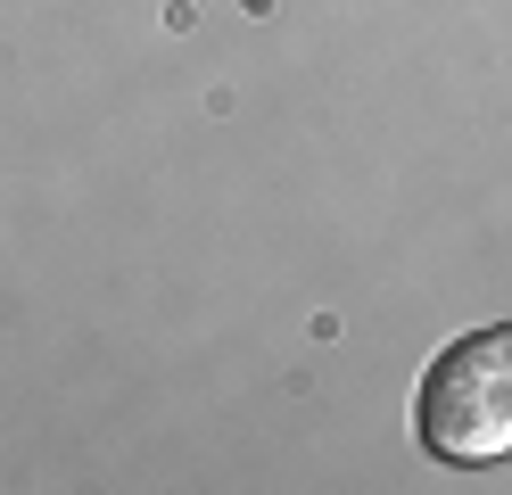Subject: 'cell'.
I'll return each mask as SVG.
<instances>
[{
  "mask_svg": "<svg viewBox=\"0 0 512 495\" xmlns=\"http://www.w3.org/2000/svg\"><path fill=\"white\" fill-rule=\"evenodd\" d=\"M413 429L438 462H463V471L512 454V322L471 330L430 363L413 396Z\"/></svg>",
  "mask_w": 512,
  "mask_h": 495,
  "instance_id": "cell-1",
  "label": "cell"
}]
</instances>
